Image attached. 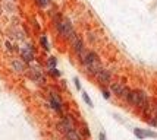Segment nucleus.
<instances>
[{"instance_id": "8", "label": "nucleus", "mask_w": 157, "mask_h": 140, "mask_svg": "<svg viewBox=\"0 0 157 140\" xmlns=\"http://www.w3.org/2000/svg\"><path fill=\"white\" fill-rule=\"evenodd\" d=\"M134 134L135 137L140 140H144V139H156L157 137V133L153 131V130H148V128H134Z\"/></svg>"}, {"instance_id": "5", "label": "nucleus", "mask_w": 157, "mask_h": 140, "mask_svg": "<svg viewBox=\"0 0 157 140\" xmlns=\"http://www.w3.org/2000/svg\"><path fill=\"white\" fill-rule=\"evenodd\" d=\"M21 59L25 61V63H33L35 60V48L31 44H25L19 50Z\"/></svg>"}, {"instance_id": "19", "label": "nucleus", "mask_w": 157, "mask_h": 140, "mask_svg": "<svg viewBox=\"0 0 157 140\" xmlns=\"http://www.w3.org/2000/svg\"><path fill=\"white\" fill-rule=\"evenodd\" d=\"M74 85H75V88L78 89V91H81V82H79V79L78 77H74Z\"/></svg>"}, {"instance_id": "2", "label": "nucleus", "mask_w": 157, "mask_h": 140, "mask_svg": "<svg viewBox=\"0 0 157 140\" xmlns=\"http://www.w3.org/2000/svg\"><path fill=\"white\" fill-rule=\"evenodd\" d=\"M53 25H55V28H56L57 35L66 41L75 34L74 23H72L68 18H62V15H56L55 18H53Z\"/></svg>"}, {"instance_id": "9", "label": "nucleus", "mask_w": 157, "mask_h": 140, "mask_svg": "<svg viewBox=\"0 0 157 140\" xmlns=\"http://www.w3.org/2000/svg\"><path fill=\"white\" fill-rule=\"evenodd\" d=\"M10 69L16 73H25L27 72V64L22 59H13L10 61Z\"/></svg>"}, {"instance_id": "20", "label": "nucleus", "mask_w": 157, "mask_h": 140, "mask_svg": "<svg viewBox=\"0 0 157 140\" xmlns=\"http://www.w3.org/2000/svg\"><path fill=\"white\" fill-rule=\"evenodd\" d=\"M98 140H107V137H106V133H104V131H101V133L98 134Z\"/></svg>"}, {"instance_id": "14", "label": "nucleus", "mask_w": 157, "mask_h": 140, "mask_svg": "<svg viewBox=\"0 0 157 140\" xmlns=\"http://www.w3.org/2000/svg\"><path fill=\"white\" fill-rule=\"evenodd\" d=\"M48 74L52 76V77H60L62 76V72L60 70H57V67H53V69H47Z\"/></svg>"}, {"instance_id": "12", "label": "nucleus", "mask_w": 157, "mask_h": 140, "mask_svg": "<svg viewBox=\"0 0 157 140\" xmlns=\"http://www.w3.org/2000/svg\"><path fill=\"white\" fill-rule=\"evenodd\" d=\"M38 42H40V45L46 50V51H50L52 50V45H50V42H48V38H47V35H40V40H38Z\"/></svg>"}, {"instance_id": "11", "label": "nucleus", "mask_w": 157, "mask_h": 140, "mask_svg": "<svg viewBox=\"0 0 157 140\" xmlns=\"http://www.w3.org/2000/svg\"><path fill=\"white\" fill-rule=\"evenodd\" d=\"M65 136H66V139L68 140H82V136L79 134V131H78L76 128H71V130H68V131L65 133Z\"/></svg>"}, {"instance_id": "18", "label": "nucleus", "mask_w": 157, "mask_h": 140, "mask_svg": "<svg viewBox=\"0 0 157 140\" xmlns=\"http://www.w3.org/2000/svg\"><path fill=\"white\" fill-rule=\"evenodd\" d=\"M101 93H103V98L104 99H110V96H112V92H110L109 89H106V88H101Z\"/></svg>"}, {"instance_id": "17", "label": "nucleus", "mask_w": 157, "mask_h": 140, "mask_svg": "<svg viewBox=\"0 0 157 140\" xmlns=\"http://www.w3.org/2000/svg\"><path fill=\"white\" fill-rule=\"evenodd\" d=\"M82 99H84V102L88 105V107H93V101H91V98H90V95L85 91L82 92Z\"/></svg>"}, {"instance_id": "7", "label": "nucleus", "mask_w": 157, "mask_h": 140, "mask_svg": "<svg viewBox=\"0 0 157 140\" xmlns=\"http://www.w3.org/2000/svg\"><path fill=\"white\" fill-rule=\"evenodd\" d=\"M96 79L98 80V83H100L101 86H109L110 83H112V73H110L109 69L103 67L101 70L96 74Z\"/></svg>"}, {"instance_id": "23", "label": "nucleus", "mask_w": 157, "mask_h": 140, "mask_svg": "<svg viewBox=\"0 0 157 140\" xmlns=\"http://www.w3.org/2000/svg\"><path fill=\"white\" fill-rule=\"evenodd\" d=\"M6 2H15V0H6Z\"/></svg>"}, {"instance_id": "4", "label": "nucleus", "mask_w": 157, "mask_h": 140, "mask_svg": "<svg viewBox=\"0 0 157 140\" xmlns=\"http://www.w3.org/2000/svg\"><path fill=\"white\" fill-rule=\"evenodd\" d=\"M27 73H28V77L33 82H35L37 85H46V76L43 74L41 69L29 67V69H27Z\"/></svg>"}, {"instance_id": "1", "label": "nucleus", "mask_w": 157, "mask_h": 140, "mask_svg": "<svg viewBox=\"0 0 157 140\" xmlns=\"http://www.w3.org/2000/svg\"><path fill=\"white\" fill-rule=\"evenodd\" d=\"M81 64L84 66V72L88 74L90 77H96V74L103 69V64L100 61V59H98L97 53L96 51H91V50L87 51Z\"/></svg>"}, {"instance_id": "16", "label": "nucleus", "mask_w": 157, "mask_h": 140, "mask_svg": "<svg viewBox=\"0 0 157 140\" xmlns=\"http://www.w3.org/2000/svg\"><path fill=\"white\" fill-rule=\"evenodd\" d=\"M52 3V0H35V5L41 9H44V7H47L48 5Z\"/></svg>"}, {"instance_id": "15", "label": "nucleus", "mask_w": 157, "mask_h": 140, "mask_svg": "<svg viewBox=\"0 0 157 140\" xmlns=\"http://www.w3.org/2000/svg\"><path fill=\"white\" fill-rule=\"evenodd\" d=\"M81 136L82 137H85V139H90V136H91V134H90V130H88V126H87V124H82V127H81Z\"/></svg>"}, {"instance_id": "3", "label": "nucleus", "mask_w": 157, "mask_h": 140, "mask_svg": "<svg viewBox=\"0 0 157 140\" xmlns=\"http://www.w3.org/2000/svg\"><path fill=\"white\" fill-rule=\"evenodd\" d=\"M69 44H71V48L74 50V53L76 54V57L79 56V53H81L82 50L85 48V44H84V38H82L79 34H74L71 38H69Z\"/></svg>"}, {"instance_id": "21", "label": "nucleus", "mask_w": 157, "mask_h": 140, "mask_svg": "<svg viewBox=\"0 0 157 140\" xmlns=\"http://www.w3.org/2000/svg\"><path fill=\"white\" fill-rule=\"evenodd\" d=\"M148 123H150V126H153V127L157 126V120H156V118H151V120H148Z\"/></svg>"}, {"instance_id": "10", "label": "nucleus", "mask_w": 157, "mask_h": 140, "mask_svg": "<svg viewBox=\"0 0 157 140\" xmlns=\"http://www.w3.org/2000/svg\"><path fill=\"white\" fill-rule=\"evenodd\" d=\"M109 86H110V92L115 93L116 96H121V93H122L123 89H125V85H123L122 82H112Z\"/></svg>"}, {"instance_id": "13", "label": "nucleus", "mask_w": 157, "mask_h": 140, "mask_svg": "<svg viewBox=\"0 0 157 140\" xmlns=\"http://www.w3.org/2000/svg\"><path fill=\"white\" fill-rule=\"evenodd\" d=\"M46 64H47V69H53V67L57 66V59H56L55 56H50L46 61Z\"/></svg>"}, {"instance_id": "6", "label": "nucleus", "mask_w": 157, "mask_h": 140, "mask_svg": "<svg viewBox=\"0 0 157 140\" xmlns=\"http://www.w3.org/2000/svg\"><path fill=\"white\" fill-rule=\"evenodd\" d=\"M57 128H59L60 131H63V133H66V131L71 130V128H76L75 127V118H74L72 115H69V114L63 115L62 121L57 124Z\"/></svg>"}, {"instance_id": "22", "label": "nucleus", "mask_w": 157, "mask_h": 140, "mask_svg": "<svg viewBox=\"0 0 157 140\" xmlns=\"http://www.w3.org/2000/svg\"><path fill=\"white\" fill-rule=\"evenodd\" d=\"M6 48H7V50H9V51H12V50H13V48H12V45H10V42H9V41H6Z\"/></svg>"}]
</instances>
